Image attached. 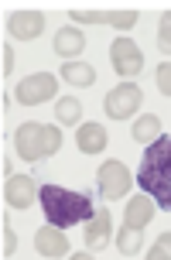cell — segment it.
I'll return each mask as SVG.
<instances>
[{
	"instance_id": "cell-1",
	"label": "cell",
	"mask_w": 171,
	"mask_h": 260,
	"mask_svg": "<svg viewBox=\"0 0 171 260\" xmlns=\"http://www.w3.org/2000/svg\"><path fill=\"white\" fill-rule=\"evenodd\" d=\"M38 202L48 226H58V230H72L96 216V202L89 192H76L62 185H38Z\"/></svg>"
},
{
	"instance_id": "cell-2",
	"label": "cell",
	"mask_w": 171,
	"mask_h": 260,
	"mask_svg": "<svg viewBox=\"0 0 171 260\" xmlns=\"http://www.w3.org/2000/svg\"><path fill=\"white\" fill-rule=\"evenodd\" d=\"M137 182H141L144 195L154 199V206L171 212V137H158L144 151Z\"/></svg>"
},
{
	"instance_id": "cell-3",
	"label": "cell",
	"mask_w": 171,
	"mask_h": 260,
	"mask_svg": "<svg viewBox=\"0 0 171 260\" xmlns=\"http://www.w3.org/2000/svg\"><path fill=\"white\" fill-rule=\"evenodd\" d=\"M14 147L24 161H41L62 151V130L52 123H21L14 134Z\"/></svg>"
},
{
	"instance_id": "cell-4",
	"label": "cell",
	"mask_w": 171,
	"mask_h": 260,
	"mask_svg": "<svg viewBox=\"0 0 171 260\" xmlns=\"http://www.w3.org/2000/svg\"><path fill=\"white\" fill-rule=\"evenodd\" d=\"M55 92H58V79L52 72H35V76L17 82L14 96H17V103H24V106H38V103H48Z\"/></svg>"
},
{
	"instance_id": "cell-5",
	"label": "cell",
	"mask_w": 171,
	"mask_h": 260,
	"mask_svg": "<svg viewBox=\"0 0 171 260\" xmlns=\"http://www.w3.org/2000/svg\"><path fill=\"white\" fill-rule=\"evenodd\" d=\"M110 62L117 69V76H123V79H133L144 72V52L130 38H117L110 45Z\"/></svg>"
},
{
	"instance_id": "cell-6",
	"label": "cell",
	"mask_w": 171,
	"mask_h": 260,
	"mask_svg": "<svg viewBox=\"0 0 171 260\" xmlns=\"http://www.w3.org/2000/svg\"><path fill=\"white\" fill-rule=\"evenodd\" d=\"M96 178H99V195L103 199H120V195L130 192V168L123 165V161H106V165H99V171H96Z\"/></svg>"
},
{
	"instance_id": "cell-7",
	"label": "cell",
	"mask_w": 171,
	"mask_h": 260,
	"mask_svg": "<svg viewBox=\"0 0 171 260\" xmlns=\"http://www.w3.org/2000/svg\"><path fill=\"white\" fill-rule=\"evenodd\" d=\"M141 96L144 92L137 89L133 82H123V86H117V89H110L106 92V117H113V120H130L133 113H137V106H141Z\"/></svg>"
},
{
	"instance_id": "cell-8",
	"label": "cell",
	"mask_w": 171,
	"mask_h": 260,
	"mask_svg": "<svg viewBox=\"0 0 171 260\" xmlns=\"http://www.w3.org/2000/svg\"><path fill=\"white\" fill-rule=\"evenodd\" d=\"M69 17L79 24H110L120 31H130L137 24V11H79V7H72Z\"/></svg>"
},
{
	"instance_id": "cell-9",
	"label": "cell",
	"mask_w": 171,
	"mask_h": 260,
	"mask_svg": "<svg viewBox=\"0 0 171 260\" xmlns=\"http://www.w3.org/2000/svg\"><path fill=\"white\" fill-rule=\"evenodd\" d=\"M7 31H11V38H17V41H35L41 31H45V14L41 11H17V14H11Z\"/></svg>"
},
{
	"instance_id": "cell-10",
	"label": "cell",
	"mask_w": 171,
	"mask_h": 260,
	"mask_svg": "<svg viewBox=\"0 0 171 260\" xmlns=\"http://www.w3.org/2000/svg\"><path fill=\"white\" fill-rule=\"evenodd\" d=\"M110 233H113V216L110 209H96V216L86 222V247L96 253V250H106L110 247Z\"/></svg>"
},
{
	"instance_id": "cell-11",
	"label": "cell",
	"mask_w": 171,
	"mask_h": 260,
	"mask_svg": "<svg viewBox=\"0 0 171 260\" xmlns=\"http://www.w3.org/2000/svg\"><path fill=\"white\" fill-rule=\"evenodd\" d=\"M35 250H38L41 257H65L69 253V236L65 230H58V226H41L38 233H35Z\"/></svg>"
},
{
	"instance_id": "cell-12",
	"label": "cell",
	"mask_w": 171,
	"mask_h": 260,
	"mask_svg": "<svg viewBox=\"0 0 171 260\" xmlns=\"http://www.w3.org/2000/svg\"><path fill=\"white\" fill-rule=\"evenodd\" d=\"M35 182L27 178V175H14V178H7V188H4V199H7V206L11 209H27L35 206Z\"/></svg>"
},
{
	"instance_id": "cell-13",
	"label": "cell",
	"mask_w": 171,
	"mask_h": 260,
	"mask_svg": "<svg viewBox=\"0 0 171 260\" xmlns=\"http://www.w3.org/2000/svg\"><path fill=\"white\" fill-rule=\"evenodd\" d=\"M154 199L151 195H137V199H130L127 202V209H123V226H130V230H144L147 222L154 219Z\"/></svg>"
},
{
	"instance_id": "cell-14",
	"label": "cell",
	"mask_w": 171,
	"mask_h": 260,
	"mask_svg": "<svg viewBox=\"0 0 171 260\" xmlns=\"http://www.w3.org/2000/svg\"><path fill=\"white\" fill-rule=\"evenodd\" d=\"M106 127L103 123H79V130H76V144H79L82 154H99V151H106Z\"/></svg>"
},
{
	"instance_id": "cell-15",
	"label": "cell",
	"mask_w": 171,
	"mask_h": 260,
	"mask_svg": "<svg viewBox=\"0 0 171 260\" xmlns=\"http://www.w3.org/2000/svg\"><path fill=\"white\" fill-rule=\"evenodd\" d=\"M55 55H62V58H76V55L86 48V35H82L79 27H62L58 35H55Z\"/></svg>"
},
{
	"instance_id": "cell-16",
	"label": "cell",
	"mask_w": 171,
	"mask_h": 260,
	"mask_svg": "<svg viewBox=\"0 0 171 260\" xmlns=\"http://www.w3.org/2000/svg\"><path fill=\"white\" fill-rule=\"evenodd\" d=\"M62 79L69 86H76V89H86V86L96 82V69L86 62H69V65H62Z\"/></svg>"
},
{
	"instance_id": "cell-17",
	"label": "cell",
	"mask_w": 171,
	"mask_h": 260,
	"mask_svg": "<svg viewBox=\"0 0 171 260\" xmlns=\"http://www.w3.org/2000/svg\"><path fill=\"white\" fill-rule=\"evenodd\" d=\"M133 141L137 144H154L161 137V120L154 117V113H144V117H137V123H133Z\"/></svg>"
},
{
	"instance_id": "cell-18",
	"label": "cell",
	"mask_w": 171,
	"mask_h": 260,
	"mask_svg": "<svg viewBox=\"0 0 171 260\" xmlns=\"http://www.w3.org/2000/svg\"><path fill=\"white\" fill-rule=\"evenodd\" d=\"M55 120L65 127V123H79L82 120V103L76 96H62L58 103H55Z\"/></svg>"
},
{
	"instance_id": "cell-19",
	"label": "cell",
	"mask_w": 171,
	"mask_h": 260,
	"mask_svg": "<svg viewBox=\"0 0 171 260\" xmlns=\"http://www.w3.org/2000/svg\"><path fill=\"white\" fill-rule=\"evenodd\" d=\"M144 247V233L141 230H130V226H123L117 233V250L123 253V257H133L137 250Z\"/></svg>"
},
{
	"instance_id": "cell-20",
	"label": "cell",
	"mask_w": 171,
	"mask_h": 260,
	"mask_svg": "<svg viewBox=\"0 0 171 260\" xmlns=\"http://www.w3.org/2000/svg\"><path fill=\"white\" fill-rule=\"evenodd\" d=\"M158 48L164 55H171V11L161 14V27H158Z\"/></svg>"
},
{
	"instance_id": "cell-21",
	"label": "cell",
	"mask_w": 171,
	"mask_h": 260,
	"mask_svg": "<svg viewBox=\"0 0 171 260\" xmlns=\"http://www.w3.org/2000/svg\"><path fill=\"white\" fill-rule=\"evenodd\" d=\"M0 233H4V240H0V250H4V260H7L14 250H17V233L11 230V222H7V219H4V230H0Z\"/></svg>"
},
{
	"instance_id": "cell-22",
	"label": "cell",
	"mask_w": 171,
	"mask_h": 260,
	"mask_svg": "<svg viewBox=\"0 0 171 260\" xmlns=\"http://www.w3.org/2000/svg\"><path fill=\"white\" fill-rule=\"evenodd\" d=\"M158 89H161V96L171 100V62L158 65Z\"/></svg>"
},
{
	"instance_id": "cell-23",
	"label": "cell",
	"mask_w": 171,
	"mask_h": 260,
	"mask_svg": "<svg viewBox=\"0 0 171 260\" xmlns=\"http://www.w3.org/2000/svg\"><path fill=\"white\" fill-rule=\"evenodd\" d=\"M0 65H4V76H11V72H14V52H11V45H4V52H0Z\"/></svg>"
},
{
	"instance_id": "cell-24",
	"label": "cell",
	"mask_w": 171,
	"mask_h": 260,
	"mask_svg": "<svg viewBox=\"0 0 171 260\" xmlns=\"http://www.w3.org/2000/svg\"><path fill=\"white\" fill-rule=\"evenodd\" d=\"M147 260H171V253H164V250H161L158 243H154V247L147 250Z\"/></svg>"
},
{
	"instance_id": "cell-25",
	"label": "cell",
	"mask_w": 171,
	"mask_h": 260,
	"mask_svg": "<svg viewBox=\"0 0 171 260\" xmlns=\"http://www.w3.org/2000/svg\"><path fill=\"white\" fill-rule=\"evenodd\" d=\"M158 247L164 250V253H171V233H161L158 236Z\"/></svg>"
},
{
	"instance_id": "cell-26",
	"label": "cell",
	"mask_w": 171,
	"mask_h": 260,
	"mask_svg": "<svg viewBox=\"0 0 171 260\" xmlns=\"http://www.w3.org/2000/svg\"><path fill=\"white\" fill-rule=\"evenodd\" d=\"M69 260H92V257H89V250H86V253H72Z\"/></svg>"
}]
</instances>
